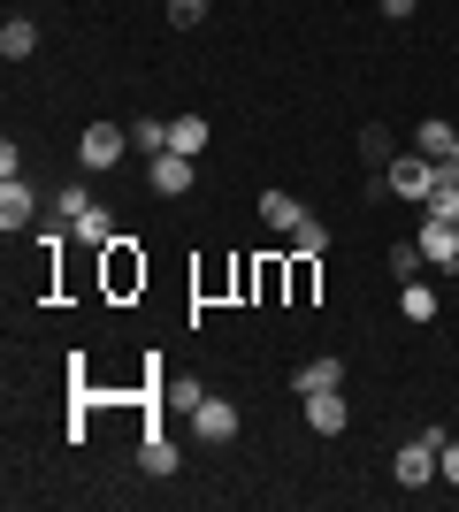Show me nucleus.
<instances>
[{
	"mask_svg": "<svg viewBox=\"0 0 459 512\" xmlns=\"http://www.w3.org/2000/svg\"><path fill=\"white\" fill-rule=\"evenodd\" d=\"M85 207H92V192H85V184H69V192L54 199V222H77V214H85Z\"/></svg>",
	"mask_w": 459,
	"mask_h": 512,
	"instance_id": "bb28decb",
	"label": "nucleus"
},
{
	"mask_svg": "<svg viewBox=\"0 0 459 512\" xmlns=\"http://www.w3.org/2000/svg\"><path fill=\"white\" fill-rule=\"evenodd\" d=\"M69 230H77V245H92V253H108L115 237H123V230H115V214L100 207V199H92V207L77 214V222H69Z\"/></svg>",
	"mask_w": 459,
	"mask_h": 512,
	"instance_id": "4468645a",
	"label": "nucleus"
},
{
	"mask_svg": "<svg viewBox=\"0 0 459 512\" xmlns=\"http://www.w3.org/2000/svg\"><path fill=\"white\" fill-rule=\"evenodd\" d=\"M291 253H329V222L322 214H306L299 230H291Z\"/></svg>",
	"mask_w": 459,
	"mask_h": 512,
	"instance_id": "b1692460",
	"label": "nucleus"
},
{
	"mask_svg": "<svg viewBox=\"0 0 459 512\" xmlns=\"http://www.w3.org/2000/svg\"><path fill=\"white\" fill-rule=\"evenodd\" d=\"M184 421L199 428V444H230V436L245 428V413H238V398H222V390H207V398H199V406L184 413Z\"/></svg>",
	"mask_w": 459,
	"mask_h": 512,
	"instance_id": "20e7f679",
	"label": "nucleus"
},
{
	"mask_svg": "<svg viewBox=\"0 0 459 512\" xmlns=\"http://www.w3.org/2000/svg\"><path fill=\"white\" fill-rule=\"evenodd\" d=\"M100 291H108V299H138V291H146V253H138V237H115L108 253H100Z\"/></svg>",
	"mask_w": 459,
	"mask_h": 512,
	"instance_id": "f257e3e1",
	"label": "nucleus"
},
{
	"mask_svg": "<svg viewBox=\"0 0 459 512\" xmlns=\"http://www.w3.org/2000/svg\"><path fill=\"white\" fill-rule=\"evenodd\" d=\"M161 398H169V413H192L199 398H207V390H199V383H169V390H161Z\"/></svg>",
	"mask_w": 459,
	"mask_h": 512,
	"instance_id": "cd10ccee",
	"label": "nucleus"
},
{
	"mask_svg": "<svg viewBox=\"0 0 459 512\" xmlns=\"http://www.w3.org/2000/svg\"><path fill=\"white\" fill-rule=\"evenodd\" d=\"M391 474H398V490H429V482H437V444H429V436H414V444H398Z\"/></svg>",
	"mask_w": 459,
	"mask_h": 512,
	"instance_id": "0eeeda50",
	"label": "nucleus"
},
{
	"mask_svg": "<svg viewBox=\"0 0 459 512\" xmlns=\"http://www.w3.org/2000/svg\"><path fill=\"white\" fill-rule=\"evenodd\" d=\"M138 467H146V474H176V467H184V451H176V436L161 421L138 428Z\"/></svg>",
	"mask_w": 459,
	"mask_h": 512,
	"instance_id": "1a4fd4ad",
	"label": "nucleus"
},
{
	"mask_svg": "<svg viewBox=\"0 0 459 512\" xmlns=\"http://www.w3.org/2000/svg\"><path fill=\"white\" fill-rule=\"evenodd\" d=\"M261 222H268V230H276V237H291V230H299V222H306V207H299V199H291V192H276V184H268V192H261Z\"/></svg>",
	"mask_w": 459,
	"mask_h": 512,
	"instance_id": "2eb2a0df",
	"label": "nucleus"
},
{
	"mask_svg": "<svg viewBox=\"0 0 459 512\" xmlns=\"http://www.w3.org/2000/svg\"><path fill=\"white\" fill-rule=\"evenodd\" d=\"M360 161H368L375 176H383V169L398 161V146H391V130H383V123H368V130H360Z\"/></svg>",
	"mask_w": 459,
	"mask_h": 512,
	"instance_id": "a211bd4d",
	"label": "nucleus"
},
{
	"mask_svg": "<svg viewBox=\"0 0 459 512\" xmlns=\"http://www.w3.org/2000/svg\"><path fill=\"white\" fill-rule=\"evenodd\" d=\"M421 253H429V268H452L459 260V222H444V214L421 207Z\"/></svg>",
	"mask_w": 459,
	"mask_h": 512,
	"instance_id": "9d476101",
	"label": "nucleus"
},
{
	"mask_svg": "<svg viewBox=\"0 0 459 512\" xmlns=\"http://www.w3.org/2000/svg\"><path fill=\"white\" fill-rule=\"evenodd\" d=\"M452 138H459V123H444V115H429V123H414V153L421 161H452Z\"/></svg>",
	"mask_w": 459,
	"mask_h": 512,
	"instance_id": "ddd939ff",
	"label": "nucleus"
},
{
	"mask_svg": "<svg viewBox=\"0 0 459 512\" xmlns=\"http://www.w3.org/2000/svg\"><path fill=\"white\" fill-rule=\"evenodd\" d=\"M444 276H452V283H459V260H452V268H444Z\"/></svg>",
	"mask_w": 459,
	"mask_h": 512,
	"instance_id": "7c9ffc66",
	"label": "nucleus"
},
{
	"mask_svg": "<svg viewBox=\"0 0 459 512\" xmlns=\"http://www.w3.org/2000/svg\"><path fill=\"white\" fill-rule=\"evenodd\" d=\"M207 138H215V123H199V115H169V153H207Z\"/></svg>",
	"mask_w": 459,
	"mask_h": 512,
	"instance_id": "dca6fc26",
	"label": "nucleus"
},
{
	"mask_svg": "<svg viewBox=\"0 0 459 512\" xmlns=\"http://www.w3.org/2000/svg\"><path fill=\"white\" fill-rule=\"evenodd\" d=\"M146 184L161 199H184L199 184V161H192V153H153V161H146Z\"/></svg>",
	"mask_w": 459,
	"mask_h": 512,
	"instance_id": "39448f33",
	"label": "nucleus"
},
{
	"mask_svg": "<svg viewBox=\"0 0 459 512\" xmlns=\"http://www.w3.org/2000/svg\"><path fill=\"white\" fill-rule=\"evenodd\" d=\"M123 153H131V123H85V130H77V161H85L92 176L115 169Z\"/></svg>",
	"mask_w": 459,
	"mask_h": 512,
	"instance_id": "f03ea898",
	"label": "nucleus"
},
{
	"mask_svg": "<svg viewBox=\"0 0 459 512\" xmlns=\"http://www.w3.org/2000/svg\"><path fill=\"white\" fill-rule=\"evenodd\" d=\"M169 23L176 31H199V23H207V0H169Z\"/></svg>",
	"mask_w": 459,
	"mask_h": 512,
	"instance_id": "a878e982",
	"label": "nucleus"
},
{
	"mask_svg": "<svg viewBox=\"0 0 459 512\" xmlns=\"http://www.w3.org/2000/svg\"><path fill=\"white\" fill-rule=\"evenodd\" d=\"M131 146L146 153V161H153V153H169V115H138V123H131Z\"/></svg>",
	"mask_w": 459,
	"mask_h": 512,
	"instance_id": "aec40b11",
	"label": "nucleus"
},
{
	"mask_svg": "<svg viewBox=\"0 0 459 512\" xmlns=\"http://www.w3.org/2000/svg\"><path fill=\"white\" fill-rule=\"evenodd\" d=\"M429 184H437V161H421L414 146L383 169V199H414V207H429Z\"/></svg>",
	"mask_w": 459,
	"mask_h": 512,
	"instance_id": "7ed1b4c3",
	"label": "nucleus"
},
{
	"mask_svg": "<svg viewBox=\"0 0 459 512\" xmlns=\"http://www.w3.org/2000/svg\"><path fill=\"white\" fill-rule=\"evenodd\" d=\"M398 314H406V321H437V291H429V283H398Z\"/></svg>",
	"mask_w": 459,
	"mask_h": 512,
	"instance_id": "6ab92c4d",
	"label": "nucleus"
},
{
	"mask_svg": "<svg viewBox=\"0 0 459 512\" xmlns=\"http://www.w3.org/2000/svg\"><path fill=\"white\" fill-rule=\"evenodd\" d=\"M414 8H421V0H383V23H406Z\"/></svg>",
	"mask_w": 459,
	"mask_h": 512,
	"instance_id": "c85d7f7f",
	"label": "nucleus"
},
{
	"mask_svg": "<svg viewBox=\"0 0 459 512\" xmlns=\"http://www.w3.org/2000/svg\"><path fill=\"white\" fill-rule=\"evenodd\" d=\"M314 291H322V253H291L284 260V299L291 306H314Z\"/></svg>",
	"mask_w": 459,
	"mask_h": 512,
	"instance_id": "9b49d317",
	"label": "nucleus"
},
{
	"mask_svg": "<svg viewBox=\"0 0 459 512\" xmlns=\"http://www.w3.org/2000/svg\"><path fill=\"white\" fill-rule=\"evenodd\" d=\"M253 299H284V253L253 260Z\"/></svg>",
	"mask_w": 459,
	"mask_h": 512,
	"instance_id": "412c9836",
	"label": "nucleus"
},
{
	"mask_svg": "<svg viewBox=\"0 0 459 512\" xmlns=\"http://www.w3.org/2000/svg\"><path fill=\"white\" fill-rule=\"evenodd\" d=\"M31 222H39V192H31L23 176H0V230H8V237H23Z\"/></svg>",
	"mask_w": 459,
	"mask_h": 512,
	"instance_id": "423d86ee",
	"label": "nucleus"
},
{
	"mask_svg": "<svg viewBox=\"0 0 459 512\" xmlns=\"http://www.w3.org/2000/svg\"><path fill=\"white\" fill-rule=\"evenodd\" d=\"M291 390H299V398H314V390H345V360H337V352H322V360L291 367Z\"/></svg>",
	"mask_w": 459,
	"mask_h": 512,
	"instance_id": "f8f14e48",
	"label": "nucleus"
},
{
	"mask_svg": "<svg viewBox=\"0 0 459 512\" xmlns=\"http://www.w3.org/2000/svg\"><path fill=\"white\" fill-rule=\"evenodd\" d=\"M299 406H306V428H314V436H345L352 428L345 390H314V398H299Z\"/></svg>",
	"mask_w": 459,
	"mask_h": 512,
	"instance_id": "6e6552de",
	"label": "nucleus"
},
{
	"mask_svg": "<svg viewBox=\"0 0 459 512\" xmlns=\"http://www.w3.org/2000/svg\"><path fill=\"white\" fill-rule=\"evenodd\" d=\"M0 54H8V62L39 54V23H31V16H8V23H0Z\"/></svg>",
	"mask_w": 459,
	"mask_h": 512,
	"instance_id": "f3484780",
	"label": "nucleus"
},
{
	"mask_svg": "<svg viewBox=\"0 0 459 512\" xmlns=\"http://www.w3.org/2000/svg\"><path fill=\"white\" fill-rule=\"evenodd\" d=\"M437 482H444V490H459V436H444V444H437Z\"/></svg>",
	"mask_w": 459,
	"mask_h": 512,
	"instance_id": "393cba45",
	"label": "nucleus"
},
{
	"mask_svg": "<svg viewBox=\"0 0 459 512\" xmlns=\"http://www.w3.org/2000/svg\"><path fill=\"white\" fill-rule=\"evenodd\" d=\"M429 214L459 222V169H437V184H429Z\"/></svg>",
	"mask_w": 459,
	"mask_h": 512,
	"instance_id": "4be33fe9",
	"label": "nucleus"
},
{
	"mask_svg": "<svg viewBox=\"0 0 459 512\" xmlns=\"http://www.w3.org/2000/svg\"><path fill=\"white\" fill-rule=\"evenodd\" d=\"M421 268H429V253H421V237H406V245H391V276H398V283H414Z\"/></svg>",
	"mask_w": 459,
	"mask_h": 512,
	"instance_id": "5701e85b",
	"label": "nucleus"
},
{
	"mask_svg": "<svg viewBox=\"0 0 459 512\" xmlns=\"http://www.w3.org/2000/svg\"><path fill=\"white\" fill-rule=\"evenodd\" d=\"M444 169H459V138H452V161H444Z\"/></svg>",
	"mask_w": 459,
	"mask_h": 512,
	"instance_id": "c756f323",
	"label": "nucleus"
}]
</instances>
